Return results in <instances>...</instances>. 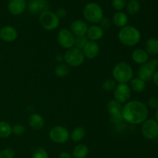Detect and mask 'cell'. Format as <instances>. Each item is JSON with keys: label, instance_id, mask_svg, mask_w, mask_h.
I'll return each mask as SVG.
<instances>
[{"label": "cell", "instance_id": "cell-1", "mask_svg": "<svg viewBox=\"0 0 158 158\" xmlns=\"http://www.w3.org/2000/svg\"><path fill=\"white\" fill-rule=\"evenodd\" d=\"M123 120L132 125L142 124L149 116L147 104L140 100H129L122 107Z\"/></svg>", "mask_w": 158, "mask_h": 158}, {"label": "cell", "instance_id": "cell-2", "mask_svg": "<svg viewBox=\"0 0 158 158\" xmlns=\"http://www.w3.org/2000/svg\"><path fill=\"white\" fill-rule=\"evenodd\" d=\"M117 37L122 45L128 47H133L137 46L141 40V32L137 28L127 25L124 27L120 28Z\"/></svg>", "mask_w": 158, "mask_h": 158}, {"label": "cell", "instance_id": "cell-3", "mask_svg": "<svg viewBox=\"0 0 158 158\" xmlns=\"http://www.w3.org/2000/svg\"><path fill=\"white\" fill-rule=\"evenodd\" d=\"M134 73L130 63L125 61L117 63L112 69L113 79L117 83H127L134 78Z\"/></svg>", "mask_w": 158, "mask_h": 158}, {"label": "cell", "instance_id": "cell-4", "mask_svg": "<svg viewBox=\"0 0 158 158\" xmlns=\"http://www.w3.org/2000/svg\"><path fill=\"white\" fill-rule=\"evenodd\" d=\"M83 17L86 21L95 25L100 23L103 18V10L101 6L96 2H89L84 6Z\"/></svg>", "mask_w": 158, "mask_h": 158}, {"label": "cell", "instance_id": "cell-5", "mask_svg": "<svg viewBox=\"0 0 158 158\" xmlns=\"http://www.w3.org/2000/svg\"><path fill=\"white\" fill-rule=\"evenodd\" d=\"M64 62L69 67H79L81 66L85 61V56L81 49L76 47L66 49L63 54Z\"/></svg>", "mask_w": 158, "mask_h": 158}, {"label": "cell", "instance_id": "cell-6", "mask_svg": "<svg viewBox=\"0 0 158 158\" xmlns=\"http://www.w3.org/2000/svg\"><path fill=\"white\" fill-rule=\"evenodd\" d=\"M158 67V60L151 59L148 63L141 65L137 69V77L144 82H149L152 80L154 73Z\"/></svg>", "mask_w": 158, "mask_h": 158}, {"label": "cell", "instance_id": "cell-7", "mask_svg": "<svg viewBox=\"0 0 158 158\" xmlns=\"http://www.w3.org/2000/svg\"><path fill=\"white\" fill-rule=\"evenodd\" d=\"M39 21L42 27L47 31L55 30L59 27L60 23V19L55 12L49 10L46 11L40 15Z\"/></svg>", "mask_w": 158, "mask_h": 158}, {"label": "cell", "instance_id": "cell-8", "mask_svg": "<svg viewBox=\"0 0 158 158\" xmlns=\"http://www.w3.org/2000/svg\"><path fill=\"white\" fill-rule=\"evenodd\" d=\"M49 137L54 143L63 144L69 141L70 139V133L66 127L58 125L51 128L49 132Z\"/></svg>", "mask_w": 158, "mask_h": 158}, {"label": "cell", "instance_id": "cell-9", "mask_svg": "<svg viewBox=\"0 0 158 158\" xmlns=\"http://www.w3.org/2000/svg\"><path fill=\"white\" fill-rule=\"evenodd\" d=\"M113 93L114 100L123 105L131 100L132 90L127 83H117Z\"/></svg>", "mask_w": 158, "mask_h": 158}, {"label": "cell", "instance_id": "cell-10", "mask_svg": "<svg viewBox=\"0 0 158 158\" xmlns=\"http://www.w3.org/2000/svg\"><path fill=\"white\" fill-rule=\"evenodd\" d=\"M142 135L148 140H154L158 137V123L155 119H147L141 124Z\"/></svg>", "mask_w": 158, "mask_h": 158}, {"label": "cell", "instance_id": "cell-11", "mask_svg": "<svg viewBox=\"0 0 158 158\" xmlns=\"http://www.w3.org/2000/svg\"><path fill=\"white\" fill-rule=\"evenodd\" d=\"M57 42L63 49H71L74 47L75 36L69 29H62L57 33Z\"/></svg>", "mask_w": 158, "mask_h": 158}, {"label": "cell", "instance_id": "cell-12", "mask_svg": "<svg viewBox=\"0 0 158 158\" xmlns=\"http://www.w3.org/2000/svg\"><path fill=\"white\" fill-rule=\"evenodd\" d=\"M49 7V2L46 0H32L27 6L29 12L34 15H41L43 12L48 11Z\"/></svg>", "mask_w": 158, "mask_h": 158}, {"label": "cell", "instance_id": "cell-13", "mask_svg": "<svg viewBox=\"0 0 158 158\" xmlns=\"http://www.w3.org/2000/svg\"><path fill=\"white\" fill-rule=\"evenodd\" d=\"M18 31L12 26H5L0 29V40L6 43H13L18 38Z\"/></svg>", "mask_w": 158, "mask_h": 158}, {"label": "cell", "instance_id": "cell-14", "mask_svg": "<svg viewBox=\"0 0 158 158\" xmlns=\"http://www.w3.org/2000/svg\"><path fill=\"white\" fill-rule=\"evenodd\" d=\"M100 49V45L98 44L97 42L89 40L86 46L82 49V51H83L85 58L88 59V60H94L99 55Z\"/></svg>", "mask_w": 158, "mask_h": 158}, {"label": "cell", "instance_id": "cell-15", "mask_svg": "<svg viewBox=\"0 0 158 158\" xmlns=\"http://www.w3.org/2000/svg\"><path fill=\"white\" fill-rule=\"evenodd\" d=\"M7 7L12 15H19L24 12L27 5L26 0H9Z\"/></svg>", "mask_w": 158, "mask_h": 158}, {"label": "cell", "instance_id": "cell-16", "mask_svg": "<svg viewBox=\"0 0 158 158\" xmlns=\"http://www.w3.org/2000/svg\"><path fill=\"white\" fill-rule=\"evenodd\" d=\"M88 26L86 23L81 19L74 20L71 23L69 30L71 31L74 36H83L86 35L87 32Z\"/></svg>", "mask_w": 158, "mask_h": 158}, {"label": "cell", "instance_id": "cell-17", "mask_svg": "<svg viewBox=\"0 0 158 158\" xmlns=\"http://www.w3.org/2000/svg\"><path fill=\"white\" fill-rule=\"evenodd\" d=\"M104 35V30L100 27L99 25H91L88 26L87 32H86V36L90 41L97 42L101 40Z\"/></svg>", "mask_w": 158, "mask_h": 158}, {"label": "cell", "instance_id": "cell-18", "mask_svg": "<svg viewBox=\"0 0 158 158\" xmlns=\"http://www.w3.org/2000/svg\"><path fill=\"white\" fill-rule=\"evenodd\" d=\"M131 59L136 64L141 66L149 61L150 56L148 55L144 49L137 48V49L133 50L132 53H131Z\"/></svg>", "mask_w": 158, "mask_h": 158}, {"label": "cell", "instance_id": "cell-19", "mask_svg": "<svg viewBox=\"0 0 158 158\" xmlns=\"http://www.w3.org/2000/svg\"><path fill=\"white\" fill-rule=\"evenodd\" d=\"M29 125L34 131H40L45 125V120L42 115L37 113L32 114L29 117Z\"/></svg>", "mask_w": 158, "mask_h": 158}, {"label": "cell", "instance_id": "cell-20", "mask_svg": "<svg viewBox=\"0 0 158 158\" xmlns=\"http://www.w3.org/2000/svg\"><path fill=\"white\" fill-rule=\"evenodd\" d=\"M112 23L115 25L116 26L119 28H123L124 26H127L128 23V16L127 13L122 12V11H118L116 12L113 15Z\"/></svg>", "mask_w": 158, "mask_h": 158}, {"label": "cell", "instance_id": "cell-21", "mask_svg": "<svg viewBox=\"0 0 158 158\" xmlns=\"http://www.w3.org/2000/svg\"><path fill=\"white\" fill-rule=\"evenodd\" d=\"M129 86L131 90L137 94H140V93H143L146 89V82L137 77H134L130 82Z\"/></svg>", "mask_w": 158, "mask_h": 158}, {"label": "cell", "instance_id": "cell-22", "mask_svg": "<svg viewBox=\"0 0 158 158\" xmlns=\"http://www.w3.org/2000/svg\"><path fill=\"white\" fill-rule=\"evenodd\" d=\"M122 104H120V103L115 100L114 99L110 100L106 104V110H107V112L109 114L110 117V116H114V115H118V114H122Z\"/></svg>", "mask_w": 158, "mask_h": 158}, {"label": "cell", "instance_id": "cell-23", "mask_svg": "<svg viewBox=\"0 0 158 158\" xmlns=\"http://www.w3.org/2000/svg\"><path fill=\"white\" fill-rule=\"evenodd\" d=\"M145 50L149 56H156L158 54V39L150 38L145 43Z\"/></svg>", "mask_w": 158, "mask_h": 158}, {"label": "cell", "instance_id": "cell-24", "mask_svg": "<svg viewBox=\"0 0 158 158\" xmlns=\"http://www.w3.org/2000/svg\"><path fill=\"white\" fill-rule=\"evenodd\" d=\"M86 137V131L83 127H77L70 133V139L75 143L82 141Z\"/></svg>", "mask_w": 158, "mask_h": 158}, {"label": "cell", "instance_id": "cell-25", "mask_svg": "<svg viewBox=\"0 0 158 158\" xmlns=\"http://www.w3.org/2000/svg\"><path fill=\"white\" fill-rule=\"evenodd\" d=\"M72 154L74 158H86L89 154V149L86 145L79 143L73 148Z\"/></svg>", "mask_w": 158, "mask_h": 158}, {"label": "cell", "instance_id": "cell-26", "mask_svg": "<svg viewBox=\"0 0 158 158\" xmlns=\"http://www.w3.org/2000/svg\"><path fill=\"white\" fill-rule=\"evenodd\" d=\"M70 67L66 63H60L54 69V74L59 78H63L69 75Z\"/></svg>", "mask_w": 158, "mask_h": 158}, {"label": "cell", "instance_id": "cell-27", "mask_svg": "<svg viewBox=\"0 0 158 158\" xmlns=\"http://www.w3.org/2000/svg\"><path fill=\"white\" fill-rule=\"evenodd\" d=\"M12 134V126L8 122L1 120L0 121V137L8 138Z\"/></svg>", "mask_w": 158, "mask_h": 158}, {"label": "cell", "instance_id": "cell-28", "mask_svg": "<svg viewBox=\"0 0 158 158\" xmlns=\"http://www.w3.org/2000/svg\"><path fill=\"white\" fill-rule=\"evenodd\" d=\"M126 7L128 14L132 15L137 14L140 10V4L137 0H130Z\"/></svg>", "mask_w": 158, "mask_h": 158}, {"label": "cell", "instance_id": "cell-29", "mask_svg": "<svg viewBox=\"0 0 158 158\" xmlns=\"http://www.w3.org/2000/svg\"><path fill=\"white\" fill-rule=\"evenodd\" d=\"M117 84V82L114 79L109 78L103 81V83L101 85V87L103 91H105L106 93H110L113 92Z\"/></svg>", "mask_w": 158, "mask_h": 158}, {"label": "cell", "instance_id": "cell-30", "mask_svg": "<svg viewBox=\"0 0 158 158\" xmlns=\"http://www.w3.org/2000/svg\"><path fill=\"white\" fill-rule=\"evenodd\" d=\"M88 41H89V40H88L86 35H83V36H75L74 47L82 50L83 49V47L86 46Z\"/></svg>", "mask_w": 158, "mask_h": 158}, {"label": "cell", "instance_id": "cell-31", "mask_svg": "<svg viewBox=\"0 0 158 158\" xmlns=\"http://www.w3.org/2000/svg\"><path fill=\"white\" fill-rule=\"evenodd\" d=\"M12 134H15V136H20L23 135L26 132V127L23 126V124H20V123H16V124H14L13 126H12Z\"/></svg>", "mask_w": 158, "mask_h": 158}, {"label": "cell", "instance_id": "cell-32", "mask_svg": "<svg viewBox=\"0 0 158 158\" xmlns=\"http://www.w3.org/2000/svg\"><path fill=\"white\" fill-rule=\"evenodd\" d=\"M32 158H49V154L44 148H39L34 151Z\"/></svg>", "mask_w": 158, "mask_h": 158}, {"label": "cell", "instance_id": "cell-33", "mask_svg": "<svg viewBox=\"0 0 158 158\" xmlns=\"http://www.w3.org/2000/svg\"><path fill=\"white\" fill-rule=\"evenodd\" d=\"M127 6L126 0H112V6L115 10L122 11Z\"/></svg>", "mask_w": 158, "mask_h": 158}, {"label": "cell", "instance_id": "cell-34", "mask_svg": "<svg viewBox=\"0 0 158 158\" xmlns=\"http://www.w3.org/2000/svg\"><path fill=\"white\" fill-rule=\"evenodd\" d=\"M15 157V151L10 148H5L2 151L1 158H14Z\"/></svg>", "mask_w": 158, "mask_h": 158}, {"label": "cell", "instance_id": "cell-35", "mask_svg": "<svg viewBox=\"0 0 158 158\" xmlns=\"http://www.w3.org/2000/svg\"><path fill=\"white\" fill-rule=\"evenodd\" d=\"M148 107L151 108V109L157 110L158 108V98L157 97H151L148 100L147 103Z\"/></svg>", "mask_w": 158, "mask_h": 158}, {"label": "cell", "instance_id": "cell-36", "mask_svg": "<svg viewBox=\"0 0 158 158\" xmlns=\"http://www.w3.org/2000/svg\"><path fill=\"white\" fill-rule=\"evenodd\" d=\"M100 25L99 26L103 29V30H106V29H108L111 26V24H112V22L107 17H103L101 19V21L100 22Z\"/></svg>", "mask_w": 158, "mask_h": 158}, {"label": "cell", "instance_id": "cell-37", "mask_svg": "<svg viewBox=\"0 0 158 158\" xmlns=\"http://www.w3.org/2000/svg\"><path fill=\"white\" fill-rule=\"evenodd\" d=\"M55 13L60 19H63L66 16V15H67V11L64 8H59Z\"/></svg>", "mask_w": 158, "mask_h": 158}, {"label": "cell", "instance_id": "cell-38", "mask_svg": "<svg viewBox=\"0 0 158 158\" xmlns=\"http://www.w3.org/2000/svg\"><path fill=\"white\" fill-rule=\"evenodd\" d=\"M55 60L57 63H62L63 62H64V57H63V54L57 53L56 55L55 56Z\"/></svg>", "mask_w": 158, "mask_h": 158}, {"label": "cell", "instance_id": "cell-39", "mask_svg": "<svg viewBox=\"0 0 158 158\" xmlns=\"http://www.w3.org/2000/svg\"><path fill=\"white\" fill-rule=\"evenodd\" d=\"M152 80L153 83H154V85L157 86L158 87V70L155 71V73H154V76H153L152 77V80Z\"/></svg>", "mask_w": 158, "mask_h": 158}, {"label": "cell", "instance_id": "cell-40", "mask_svg": "<svg viewBox=\"0 0 158 158\" xmlns=\"http://www.w3.org/2000/svg\"><path fill=\"white\" fill-rule=\"evenodd\" d=\"M59 158H71V154L67 151H63L59 154Z\"/></svg>", "mask_w": 158, "mask_h": 158}, {"label": "cell", "instance_id": "cell-41", "mask_svg": "<svg viewBox=\"0 0 158 158\" xmlns=\"http://www.w3.org/2000/svg\"><path fill=\"white\" fill-rule=\"evenodd\" d=\"M155 117H156V119L155 120H157V123H158V108L157 110H156V114H155Z\"/></svg>", "mask_w": 158, "mask_h": 158}, {"label": "cell", "instance_id": "cell-42", "mask_svg": "<svg viewBox=\"0 0 158 158\" xmlns=\"http://www.w3.org/2000/svg\"><path fill=\"white\" fill-rule=\"evenodd\" d=\"M2 157V151H0V158Z\"/></svg>", "mask_w": 158, "mask_h": 158}, {"label": "cell", "instance_id": "cell-43", "mask_svg": "<svg viewBox=\"0 0 158 158\" xmlns=\"http://www.w3.org/2000/svg\"><path fill=\"white\" fill-rule=\"evenodd\" d=\"M157 98H158V94H157Z\"/></svg>", "mask_w": 158, "mask_h": 158}]
</instances>
